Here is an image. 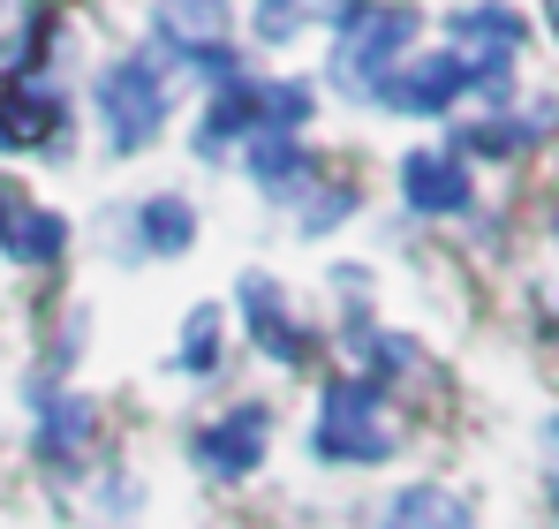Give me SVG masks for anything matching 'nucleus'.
Segmentation results:
<instances>
[{
	"mask_svg": "<svg viewBox=\"0 0 559 529\" xmlns=\"http://www.w3.org/2000/svg\"><path fill=\"white\" fill-rule=\"evenodd\" d=\"M242 167L258 175V189H273V197L310 175V160H302V144H295L287 129H258V137L242 144Z\"/></svg>",
	"mask_w": 559,
	"mask_h": 529,
	"instance_id": "obj_14",
	"label": "nucleus"
},
{
	"mask_svg": "<svg viewBox=\"0 0 559 529\" xmlns=\"http://www.w3.org/2000/svg\"><path fill=\"white\" fill-rule=\"evenodd\" d=\"M69 129V98L53 84H38L31 69H15L0 84V152H38Z\"/></svg>",
	"mask_w": 559,
	"mask_h": 529,
	"instance_id": "obj_7",
	"label": "nucleus"
},
{
	"mask_svg": "<svg viewBox=\"0 0 559 529\" xmlns=\"http://www.w3.org/2000/svg\"><path fill=\"white\" fill-rule=\"evenodd\" d=\"M0 250H8V264L46 272V264L69 258V220L46 212V204H31L23 189H0Z\"/></svg>",
	"mask_w": 559,
	"mask_h": 529,
	"instance_id": "obj_8",
	"label": "nucleus"
},
{
	"mask_svg": "<svg viewBox=\"0 0 559 529\" xmlns=\"http://www.w3.org/2000/svg\"><path fill=\"white\" fill-rule=\"evenodd\" d=\"M385 529H476L462 492H447V484H408L393 507H385Z\"/></svg>",
	"mask_w": 559,
	"mask_h": 529,
	"instance_id": "obj_12",
	"label": "nucleus"
},
{
	"mask_svg": "<svg viewBox=\"0 0 559 529\" xmlns=\"http://www.w3.org/2000/svg\"><path fill=\"white\" fill-rule=\"evenodd\" d=\"M152 61L189 69L204 84H235L242 54H235V0H159L152 8Z\"/></svg>",
	"mask_w": 559,
	"mask_h": 529,
	"instance_id": "obj_1",
	"label": "nucleus"
},
{
	"mask_svg": "<svg viewBox=\"0 0 559 529\" xmlns=\"http://www.w3.org/2000/svg\"><path fill=\"white\" fill-rule=\"evenodd\" d=\"M348 204H356V189H325V197H310V204H302V227H310V235H325Z\"/></svg>",
	"mask_w": 559,
	"mask_h": 529,
	"instance_id": "obj_17",
	"label": "nucleus"
},
{
	"mask_svg": "<svg viewBox=\"0 0 559 529\" xmlns=\"http://www.w3.org/2000/svg\"><path fill=\"white\" fill-rule=\"evenodd\" d=\"M310 454L325 469H364L393 454V424H385V401H378L371 378H333L318 393V424H310Z\"/></svg>",
	"mask_w": 559,
	"mask_h": 529,
	"instance_id": "obj_3",
	"label": "nucleus"
},
{
	"mask_svg": "<svg viewBox=\"0 0 559 529\" xmlns=\"http://www.w3.org/2000/svg\"><path fill=\"white\" fill-rule=\"evenodd\" d=\"M98 121H106V152H144L167 129V69L152 54H121L98 69Z\"/></svg>",
	"mask_w": 559,
	"mask_h": 529,
	"instance_id": "obj_4",
	"label": "nucleus"
},
{
	"mask_svg": "<svg viewBox=\"0 0 559 529\" xmlns=\"http://www.w3.org/2000/svg\"><path fill=\"white\" fill-rule=\"evenodd\" d=\"M197 243V212H189V197H144L136 204V243L129 250H144V258H175Z\"/></svg>",
	"mask_w": 559,
	"mask_h": 529,
	"instance_id": "obj_11",
	"label": "nucleus"
},
{
	"mask_svg": "<svg viewBox=\"0 0 559 529\" xmlns=\"http://www.w3.org/2000/svg\"><path fill=\"white\" fill-rule=\"evenodd\" d=\"M416 8L401 0H348L341 8V46H333V84L348 98H378V84L408 61Z\"/></svg>",
	"mask_w": 559,
	"mask_h": 529,
	"instance_id": "obj_2",
	"label": "nucleus"
},
{
	"mask_svg": "<svg viewBox=\"0 0 559 529\" xmlns=\"http://www.w3.org/2000/svg\"><path fill=\"white\" fill-rule=\"evenodd\" d=\"M92 439V401H46V454Z\"/></svg>",
	"mask_w": 559,
	"mask_h": 529,
	"instance_id": "obj_16",
	"label": "nucleus"
},
{
	"mask_svg": "<svg viewBox=\"0 0 559 529\" xmlns=\"http://www.w3.org/2000/svg\"><path fill=\"white\" fill-rule=\"evenodd\" d=\"M545 8H552V31H559V0H545Z\"/></svg>",
	"mask_w": 559,
	"mask_h": 529,
	"instance_id": "obj_18",
	"label": "nucleus"
},
{
	"mask_svg": "<svg viewBox=\"0 0 559 529\" xmlns=\"http://www.w3.org/2000/svg\"><path fill=\"white\" fill-rule=\"evenodd\" d=\"M219 363V310H189L182 326V355H175V371H189V378H204Z\"/></svg>",
	"mask_w": 559,
	"mask_h": 529,
	"instance_id": "obj_15",
	"label": "nucleus"
},
{
	"mask_svg": "<svg viewBox=\"0 0 559 529\" xmlns=\"http://www.w3.org/2000/svg\"><path fill=\"white\" fill-rule=\"evenodd\" d=\"M348 0H258L250 8V38L258 46H295L310 23H341Z\"/></svg>",
	"mask_w": 559,
	"mask_h": 529,
	"instance_id": "obj_13",
	"label": "nucleus"
},
{
	"mask_svg": "<svg viewBox=\"0 0 559 529\" xmlns=\"http://www.w3.org/2000/svg\"><path fill=\"white\" fill-rule=\"evenodd\" d=\"M0 8H8V0H0Z\"/></svg>",
	"mask_w": 559,
	"mask_h": 529,
	"instance_id": "obj_19",
	"label": "nucleus"
},
{
	"mask_svg": "<svg viewBox=\"0 0 559 529\" xmlns=\"http://www.w3.org/2000/svg\"><path fill=\"white\" fill-rule=\"evenodd\" d=\"M462 91H476V69H468L454 46H431V54H408L378 84V106H393V114H447Z\"/></svg>",
	"mask_w": 559,
	"mask_h": 529,
	"instance_id": "obj_5",
	"label": "nucleus"
},
{
	"mask_svg": "<svg viewBox=\"0 0 559 529\" xmlns=\"http://www.w3.org/2000/svg\"><path fill=\"white\" fill-rule=\"evenodd\" d=\"M265 446H273V409H265V401H235V409H219L212 424L189 432V454H197L212 477H250V469L265 461Z\"/></svg>",
	"mask_w": 559,
	"mask_h": 529,
	"instance_id": "obj_6",
	"label": "nucleus"
},
{
	"mask_svg": "<svg viewBox=\"0 0 559 529\" xmlns=\"http://www.w3.org/2000/svg\"><path fill=\"white\" fill-rule=\"evenodd\" d=\"M401 197H408V212H424V220L468 212V167L454 152H408V160H401Z\"/></svg>",
	"mask_w": 559,
	"mask_h": 529,
	"instance_id": "obj_9",
	"label": "nucleus"
},
{
	"mask_svg": "<svg viewBox=\"0 0 559 529\" xmlns=\"http://www.w3.org/2000/svg\"><path fill=\"white\" fill-rule=\"evenodd\" d=\"M242 318H250V341H258L265 355H280V363H302V326L287 318L280 280H265V272H250V280H242Z\"/></svg>",
	"mask_w": 559,
	"mask_h": 529,
	"instance_id": "obj_10",
	"label": "nucleus"
}]
</instances>
